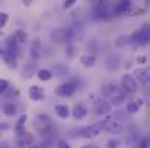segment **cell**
<instances>
[{
    "label": "cell",
    "mask_w": 150,
    "mask_h": 148,
    "mask_svg": "<svg viewBox=\"0 0 150 148\" xmlns=\"http://www.w3.org/2000/svg\"><path fill=\"white\" fill-rule=\"evenodd\" d=\"M136 81H140V83H149V79H150V71L149 68H136L134 71V76Z\"/></svg>",
    "instance_id": "cell-13"
},
{
    "label": "cell",
    "mask_w": 150,
    "mask_h": 148,
    "mask_svg": "<svg viewBox=\"0 0 150 148\" xmlns=\"http://www.w3.org/2000/svg\"><path fill=\"white\" fill-rule=\"evenodd\" d=\"M109 99H111V102H109L111 106H121V105L125 102V99H127V93H124V92L120 89L114 96H111Z\"/></svg>",
    "instance_id": "cell-16"
},
{
    "label": "cell",
    "mask_w": 150,
    "mask_h": 148,
    "mask_svg": "<svg viewBox=\"0 0 150 148\" xmlns=\"http://www.w3.org/2000/svg\"><path fill=\"white\" fill-rule=\"evenodd\" d=\"M80 62H82V65H85V67H88V68H91V67H93L95 64H96V57L93 55V54H83L82 57H80Z\"/></svg>",
    "instance_id": "cell-19"
},
{
    "label": "cell",
    "mask_w": 150,
    "mask_h": 148,
    "mask_svg": "<svg viewBox=\"0 0 150 148\" xmlns=\"http://www.w3.org/2000/svg\"><path fill=\"white\" fill-rule=\"evenodd\" d=\"M25 1H26V3H29V1H31V0H25Z\"/></svg>",
    "instance_id": "cell-41"
},
{
    "label": "cell",
    "mask_w": 150,
    "mask_h": 148,
    "mask_svg": "<svg viewBox=\"0 0 150 148\" xmlns=\"http://www.w3.org/2000/svg\"><path fill=\"white\" fill-rule=\"evenodd\" d=\"M100 122V128L102 131L108 132V134H122L124 132V123L121 119H117V118H106Z\"/></svg>",
    "instance_id": "cell-2"
},
{
    "label": "cell",
    "mask_w": 150,
    "mask_h": 148,
    "mask_svg": "<svg viewBox=\"0 0 150 148\" xmlns=\"http://www.w3.org/2000/svg\"><path fill=\"white\" fill-rule=\"evenodd\" d=\"M111 107H112L111 103L106 102V100H103V99H100L98 103L93 105V110H95V113L99 115V116H103V115L109 113V112H111Z\"/></svg>",
    "instance_id": "cell-11"
},
{
    "label": "cell",
    "mask_w": 150,
    "mask_h": 148,
    "mask_svg": "<svg viewBox=\"0 0 150 148\" xmlns=\"http://www.w3.org/2000/svg\"><path fill=\"white\" fill-rule=\"evenodd\" d=\"M7 128H9L7 123H0V132H1V131H6Z\"/></svg>",
    "instance_id": "cell-38"
},
{
    "label": "cell",
    "mask_w": 150,
    "mask_h": 148,
    "mask_svg": "<svg viewBox=\"0 0 150 148\" xmlns=\"http://www.w3.org/2000/svg\"><path fill=\"white\" fill-rule=\"evenodd\" d=\"M130 44V36L128 35H120L115 41H114V45L117 47V48H124L125 45H128Z\"/></svg>",
    "instance_id": "cell-23"
},
{
    "label": "cell",
    "mask_w": 150,
    "mask_h": 148,
    "mask_svg": "<svg viewBox=\"0 0 150 148\" xmlns=\"http://www.w3.org/2000/svg\"><path fill=\"white\" fill-rule=\"evenodd\" d=\"M136 61H137L139 64H146V62H147V57H146V55H139Z\"/></svg>",
    "instance_id": "cell-35"
},
{
    "label": "cell",
    "mask_w": 150,
    "mask_h": 148,
    "mask_svg": "<svg viewBox=\"0 0 150 148\" xmlns=\"http://www.w3.org/2000/svg\"><path fill=\"white\" fill-rule=\"evenodd\" d=\"M102 132V128H100V122H96L93 125H88V126H83L79 129V137L85 138V140H93L96 138Z\"/></svg>",
    "instance_id": "cell-6"
},
{
    "label": "cell",
    "mask_w": 150,
    "mask_h": 148,
    "mask_svg": "<svg viewBox=\"0 0 150 148\" xmlns=\"http://www.w3.org/2000/svg\"><path fill=\"white\" fill-rule=\"evenodd\" d=\"M50 39L55 44H63L67 41V29L66 28H55L50 34Z\"/></svg>",
    "instance_id": "cell-9"
},
{
    "label": "cell",
    "mask_w": 150,
    "mask_h": 148,
    "mask_svg": "<svg viewBox=\"0 0 150 148\" xmlns=\"http://www.w3.org/2000/svg\"><path fill=\"white\" fill-rule=\"evenodd\" d=\"M28 96H29L31 100H34V102H40V100H42V99L45 97V92H44V89H42L41 86L32 84V86L28 89Z\"/></svg>",
    "instance_id": "cell-10"
},
{
    "label": "cell",
    "mask_w": 150,
    "mask_h": 148,
    "mask_svg": "<svg viewBox=\"0 0 150 148\" xmlns=\"http://www.w3.org/2000/svg\"><path fill=\"white\" fill-rule=\"evenodd\" d=\"M1 57H3V60H4L6 65H9L10 68H13V70H15V68L18 67V64H16V61H18V60H16V58H13L12 55H9L7 52H4V51H3V52H1Z\"/></svg>",
    "instance_id": "cell-25"
},
{
    "label": "cell",
    "mask_w": 150,
    "mask_h": 148,
    "mask_svg": "<svg viewBox=\"0 0 150 148\" xmlns=\"http://www.w3.org/2000/svg\"><path fill=\"white\" fill-rule=\"evenodd\" d=\"M77 84H76V80H70V81H66L63 84H60L57 89H55V95L60 96V97H71L76 90H77Z\"/></svg>",
    "instance_id": "cell-4"
},
{
    "label": "cell",
    "mask_w": 150,
    "mask_h": 148,
    "mask_svg": "<svg viewBox=\"0 0 150 148\" xmlns=\"http://www.w3.org/2000/svg\"><path fill=\"white\" fill-rule=\"evenodd\" d=\"M133 6V1L131 0H117L114 3V9H112V15L114 16H120V15H124L127 13Z\"/></svg>",
    "instance_id": "cell-8"
},
{
    "label": "cell",
    "mask_w": 150,
    "mask_h": 148,
    "mask_svg": "<svg viewBox=\"0 0 150 148\" xmlns=\"http://www.w3.org/2000/svg\"><path fill=\"white\" fill-rule=\"evenodd\" d=\"M7 20H9V15L4 13V12H0V29L4 28V25L7 23Z\"/></svg>",
    "instance_id": "cell-30"
},
{
    "label": "cell",
    "mask_w": 150,
    "mask_h": 148,
    "mask_svg": "<svg viewBox=\"0 0 150 148\" xmlns=\"http://www.w3.org/2000/svg\"><path fill=\"white\" fill-rule=\"evenodd\" d=\"M3 113L6 116H9V118H13V116L18 115V106L15 103H12V102H6L3 105Z\"/></svg>",
    "instance_id": "cell-17"
},
{
    "label": "cell",
    "mask_w": 150,
    "mask_h": 148,
    "mask_svg": "<svg viewBox=\"0 0 150 148\" xmlns=\"http://www.w3.org/2000/svg\"><path fill=\"white\" fill-rule=\"evenodd\" d=\"M4 45H6V48H4V52H7L9 55H12L13 58H19V55H21V51H19V42L16 41V38L12 35V36H7L6 38V42H4Z\"/></svg>",
    "instance_id": "cell-7"
},
{
    "label": "cell",
    "mask_w": 150,
    "mask_h": 148,
    "mask_svg": "<svg viewBox=\"0 0 150 148\" xmlns=\"http://www.w3.org/2000/svg\"><path fill=\"white\" fill-rule=\"evenodd\" d=\"M66 55H67V58H71V57L76 55V45H74V44H67Z\"/></svg>",
    "instance_id": "cell-29"
},
{
    "label": "cell",
    "mask_w": 150,
    "mask_h": 148,
    "mask_svg": "<svg viewBox=\"0 0 150 148\" xmlns=\"http://www.w3.org/2000/svg\"><path fill=\"white\" fill-rule=\"evenodd\" d=\"M121 145V141L120 140H117V138H111V140H108L106 141V148H120Z\"/></svg>",
    "instance_id": "cell-28"
},
{
    "label": "cell",
    "mask_w": 150,
    "mask_h": 148,
    "mask_svg": "<svg viewBox=\"0 0 150 148\" xmlns=\"http://www.w3.org/2000/svg\"><path fill=\"white\" fill-rule=\"evenodd\" d=\"M55 147L57 148H71L70 147V144H69L67 141H64V140H58L57 144H55Z\"/></svg>",
    "instance_id": "cell-33"
},
{
    "label": "cell",
    "mask_w": 150,
    "mask_h": 148,
    "mask_svg": "<svg viewBox=\"0 0 150 148\" xmlns=\"http://www.w3.org/2000/svg\"><path fill=\"white\" fill-rule=\"evenodd\" d=\"M137 81L131 74H124L121 77V90L127 95H136L137 93Z\"/></svg>",
    "instance_id": "cell-5"
},
{
    "label": "cell",
    "mask_w": 150,
    "mask_h": 148,
    "mask_svg": "<svg viewBox=\"0 0 150 148\" xmlns=\"http://www.w3.org/2000/svg\"><path fill=\"white\" fill-rule=\"evenodd\" d=\"M106 67H108L109 70H118V67H120V58H118L117 55L108 57V60H106Z\"/></svg>",
    "instance_id": "cell-24"
},
{
    "label": "cell",
    "mask_w": 150,
    "mask_h": 148,
    "mask_svg": "<svg viewBox=\"0 0 150 148\" xmlns=\"http://www.w3.org/2000/svg\"><path fill=\"white\" fill-rule=\"evenodd\" d=\"M13 36L16 38V41H18L19 44H23V42H26V39H28V35H26V32H25V31H22V29L16 31V34H15Z\"/></svg>",
    "instance_id": "cell-27"
},
{
    "label": "cell",
    "mask_w": 150,
    "mask_h": 148,
    "mask_svg": "<svg viewBox=\"0 0 150 148\" xmlns=\"http://www.w3.org/2000/svg\"><path fill=\"white\" fill-rule=\"evenodd\" d=\"M82 148H98L96 145H93V144H88V145H83Z\"/></svg>",
    "instance_id": "cell-39"
},
{
    "label": "cell",
    "mask_w": 150,
    "mask_h": 148,
    "mask_svg": "<svg viewBox=\"0 0 150 148\" xmlns=\"http://www.w3.org/2000/svg\"><path fill=\"white\" fill-rule=\"evenodd\" d=\"M71 115H73V118H74L76 121H80V119L86 118V115H88V107H86L83 103H77V105H74Z\"/></svg>",
    "instance_id": "cell-12"
},
{
    "label": "cell",
    "mask_w": 150,
    "mask_h": 148,
    "mask_svg": "<svg viewBox=\"0 0 150 148\" xmlns=\"http://www.w3.org/2000/svg\"><path fill=\"white\" fill-rule=\"evenodd\" d=\"M37 76L41 81H50L52 79V71L48 70V68H41V70L37 71Z\"/></svg>",
    "instance_id": "cell-22"
},
{
    "label": "cell",
    "mask_w": 150,
    "mask_h": 148,
    "mask_svg": "<svg viewBox=\"0 0 150 148\" xmlns=\"http://www.w3.org/2000/svg\"><path fill=\"white\" fill-rule=\"evenodd\" d=\"M142 106H143V99L139 97V99H136V100H131V102L127 103V106H125V112L130 113V115L137 113V112L142 109Z\"/></svg>",
    "instance_id": "cell-15"
},
{
    "label": "cell",
    "mask_w": 150,
    "mask_h": 148,
    "mask_svg": "<svg viewBox=\"0 0 150 148\" xmlns=\"http://www.w3.org/2000/svg\"><path fill=\"white\" fill-rule=\"evenodd\" d=\"M9 89V81L4 79H0V93H4Z\"/></svg>",
    "instance_id": "cell-31"
},
{
    "label": "cell",
    "mask_w": 150,
    "mask_h": 148,
    "mask_svg": "<svg viewBox=\"0 0 150 148\" xmlns=\"http://www.w3.org/2000/svg\"><path fill=\"white\" fill-rule=\"evenodd\" d=\"M114 0H98L93 9V19L102 20L108 19L112 16V9H114Z\"/></svg>",
    "instance_id": "cell-1"
},
{
    "label": "cell",
    "mask_w": 150,
    "mask_h": 148,
    "mask_svg": "<svg viewBox=\"0 0 150 148\" xmlns=\"http://www.w3.org/2000/svg\"><path fill=\"white\" fill-rule=\"evenodd\" d=\"M137 148H149V138H147V137L142 138V140L139 141V145H137Z\"/></svg>",
    "instance_id": "cell-32"
},
{
    "label": "cell",
    "mask_w": 150,
    "mask_h": 148,
    "mask_svg": "<svg viewBox=\"0 0 150 148\" xmlns=\"http://www.w3.org/2000/svg\"><path fill=\"white\" fill-rule=\"evenodd\" d=\"M100 99H102V97H98V96H96L95 93H92V95L89 96V100H92V103H93V105H95V103H98Z\"/></svg>",
    "instance_id": "cell-36"
},
{
    "label": "cell",
    "mask_w": 150,
    "mask_h": 148,
    "mask_svg": "<svg viewBox=\"0 0 150 148\" xmlns=\"http://www.w3.org/2000/svg\"><path fill=\"white\" fill-rule=\"evenodd\" d=\"M55 115L60 119H67L70 116V107L67 105H55Z\"/></svg>",
    "instance_id": "cell-18"
},
{
    "label": "cell",
    "mask_w": 150,
    "mask_h": 148,
    "mask_svg": "<svg viewBox=\"0 0 150 148\" xmlns=\"http://www.w3.org/2000/svg\"><path fill=\"white\" fill-rule=\"evenodd\" d=\"M150 39V29L147 25L142 26L136 32L130 35V44H137V45H147Z\"/></svg>",
    "instance_id": "cell-3"
},
{
    "label": "cell",
    "mask_w": 150,
    "mask_h": 148,
    "mask_svg": "<svg viewBox=\"0 0 150 148\" xmlns=\"http://www.w3.org/2000/svg\"><path fill=\"white\" fill-rule=\"evenodd\" d=\"M37 71H38L37 62H28V64H25V67H23V77H25V79H29V77H32Z\"/></svg>",
    "instance_id": "cell-20"
},
{
    "label": "cell",
    "mask_w": 150,
    "mask_h": 148,
    "mask_svg": "<svg viewBox=\"0 0 150 148\" xmlns=\"http://www.w3.org/2000/svg\"><path fill=\"white\" fill-rule=\"evenodd\" d=\"M31 57L32 60H40L41 58V48H40V41H35L32 48H31Z\"/></svg>",
    "instance_id": "cell-26"
},
{
    "label": "cell",
    "mask_w": 150,
    "mask_h": 148,
    "mask_svg": "<svg viewBox=\"0 0 150 148\" xmlns=\"http://www.w3.org/2000/svg\"><path fill=\"white\" fill-rule=\"evenodd\" d=\"M26 121H28V115H26V113H22L21 118L18 119L16 125H15V132H16V135H19L21 132L25 131V123H26Z\"/></svg>",
    "instance_id": "cell-21"
},
{
    "label": "cell",
    "mask_w": 150,
    "mask_h": 148,
    "mask_svg": "<svg viewBox=\"0 0 150 148\" xmlns=\"http://www.w3.org/2000/svg\"><path fill=\"white\" fill-rule=\"evenodd\" d=\"M28 148H41V147H40L38 144H32V145H29Z\"/></svg>",
    "instance_id": "cell-40"
},
{
    "label": "cell",
    "mask_w": 150,
    "mask_h": 148,
    "mask_svg": "<svg viewBox=\"0 0 150 148\" xmlns=\"http://www.w3.org/2000/svg\"><path fill=\"white\" fill-rule=\"evenodd\" d=\"M74 3H76V0H64V3H63V7H64V9H69V7H71Z\"/></svg>",
    "instance_id": "cell-34"
},
{
    "label": "cell",
    "mask_w": 150,
    "mask_h": 148,
    "mask_svg": "<svg viewBox=\"0 0 150 148\" xmlns=\"http://www.w3.org/2000/svg\"><path fill=\"white\" fill-rule=\"evenodd\" d=\"M96 45H98V42H96L95 39H92V44L89 42V45H88V48L91 49V51H95V47H96Z\"/></svg>",
    "instance_id": "cell-37"
},
{
    "label": "cell",
    "mask_w": 150,
    "mask_h": 148,
    "mask_svg": "<svg viewBox=\"0 0 150 148\" xmlns=\"http://www.w3.org/2000/svg\"><path fill=\"white\" fill-rule=\"evenodd\" d=\"M118 90H120L118 86H115L114 83H108V84H103V86H102V89H100V96H102V97H111V96H114Z\"/></svg>",
    "instance_id": "cell-14"
}]
</instances>
